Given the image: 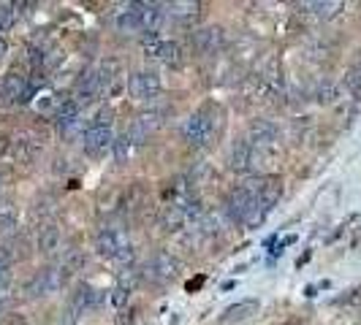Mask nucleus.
<instances>
[{
    "instance_id": "nucleus-27",
    "label": "nucleus",
    "mask_w": 361,
    "mask_h": 325,
    "mask_svg": "<svg viewBox=\"0 0 361 325\" xmlns=\"http://www.w3.org/2000/svg\"><path fill=\"white\" fill-rule=\"evenodd\" d=\"M155 60H161L164 65H179L182 63V49H179V44H177V41H164L161 49H158V55H155Z\"/></svg>"
},
{
    "instance_id": "nucleus-36",
    "label": "nucleus",
    "mask_w": 361,
    "mask_h": 325,
    "mask_svg": "<svg viewBox=\"0 0 361 325\" xmlns=\"http://www.w3.org/2000/svg\"><path fill=\"white\" fill-rule=\"evenodd\" d=\"M6 190V171H0V195Z\"/></svg>"
},
{
    "instance_id": "nucleus-33",
    "label": "nucleus",
    "mask_w": 361,
    "mask_h": 325,
    "mask_svg": "<svg viewBox=\"0 0 361 325\" xmlns=\"http://www.w3.org/2000/svg\"><path fill=\"white\" fill-rule=\"evenodd\" d=\"M318 100H321V103H331V100H337V87H334L331 82H324V84L318 87Z\"/></svg>"
},
{
    "instance_id": "nucleus-38",
    "label": "nucleus",
    "mask_w": 361,
    "mask_h": 325,
    "mask_svg": "<svg viewBox=\"0 0 361 325\" xmlns=\"http://www.w3.org/2000/svg\"><path fill=\"white\" fill-rule=\"evenodd\" d=\"M0 315H3V290H0Z\"/></svg>"
},
{
    "instance_id": "nucleus-32",
    "label": "nucleus",
    "mask_w": 361,
    "mask_h": 325,
    "mask_svg": "<svg viewBox=\"0 0 361 325\" xmlns=\"http://www.w3.org/2000/svg\"><path fill=\"white\" fill-rule=\"evenodd\" d=\"M8 282H11V260L6 252H0V290H6Z\"/></svg>"
},
{
    "instance_id": "nucleus-10",
    "label": "nucleus",
    "mask_w": 361,
    "mask_h": 325,
    "mask_svg": "<svg viewBox=\"0 0 361 325\" xmlns=\"http://www.w3.org/2000/svg\"><path fill=\"white\" fill-rule=\"evenodd\" d=\"M164 125V111L161 109H150V111H141L131 125V138L133 144H144L155 130Z\"/></svg>"
},
{
    "instance_id": "nucleus-9",
    "label": "nucleus",
    "mask_w": 361,
    "mask_h": 325,
    "mask_svg": "<svg viewBox=\"0 0 361 325\" xmlns=\"http://www.w3.org/2000/svg\"><path fill=\"white\" fill-rule=\"evenodd\" d=\"M11 149H14V158L17 162H22V165H28V162L35 160V155L44 149V138L33 133V130H22L14 141H11Z\"/></svg>"
},
{
    "instance_id": "nucleus-26",
    "label": "nucleus",
    "mask_w": 361,
    "mask_h": 325,
    "mask_svg": "<svg viewBox=\"0 0 361 325\" xmlns=\"http://www.w3.org/2000/svg\"><path fill=\"white\" fill-rule=\"evenodd\" d=\"M296 8H301V11H307V14H315V17H321V19H328V17H334L340 8H342V3H299Z\"/></svg>"
},
{
    "instance_id": "nucleus-21",
    "label": "nucleus",
    "mask_w": 361,
    "mask_h": 325,
    "mask_svg": "<svg viewBox=\"0 0 361 325\" xmlns=\"http://www.w3.org/2000/svg\"><path fill=\"white\" fill-rule=\"evenodd\" d=\"M231 168L245 174V171H253V147L247 141H239L234 149H231Z\"/></svg>"
},
{
    "instance_id": "nucleus-15",
    "label": "nucleus",
    "mask_w": 361,
    "mask_h": 325,
    "mask_svg": "<svg viewBox=\"0 0 361 325\" xmlns=\"http://www.w3.org/2000/svg\"><path fill=\"white\" fill-rule=\"evenodd\" d=\"M100 93H103V90H100L98 73H96V68H93V71L82 73V79L76 82V90H73V100H76L79 106H87V103H93V100H96Z\"/></svg>"
},
{
    "instance_id": "nucleus-37",
    "label": "nucleus",
    "mask_w": 361,
    "mask_h": 325,
    "mask_svg": "<svg viewBox=\"0 0 361 325\" xmlns=\"http://www.w3.org/2000/svg\"><path fill=\"white\" fill-rule=\"evenodd\" d=\"M3 55H6V41L0 38V57H3Z\"/></svg>"
},
{
    "instance_id": "nucleus-20",
    "label": "nucleus",
    "mask_w": 361,
    "mask_h": 325,
    "mask_svg": "<svg viewBox=\"0 0 361 325\" xmlns=\"http://www.w3.org/2000/svg\"><path fill=\"white\" fill-rule=\"evenodd\" d=\"M161 223H164V228L168 230V233H177V230H182V228L191 223V217H188V212L182 209L179 201H171L168 206H164Z\"/></svg>"
},
{
    "instance_id": "nucleus-34",
    "label": "nucleus",
    "mask_w": 361,
    "mask_h": 325,
    "mask_svg": "<svg viewBox=\"0 0 361 325\" xmlns=\"http://www.w3.org/2000/svg\"><path fill=\"white\" fill-rule=\"evenodd\" d=\"M8 147H11L8 136H3V133H0V155H6V149H8Z\"/></svg>"
},
{
    "instance_id": "nucleus-31",
    "label": "nucleus",
    "mask_w": 361,
    "mask_h": 325,
    "mask_svg": "<svg viewBox=\"0 0 361 325\" xmlns=\"http://www.w3.org/2000/svg\"><path fill=\"white\" fill-rule=\"evenodd\" d=\"M161 44H164V38H161L158 32H147V35L141 38V49H144V55H147V57H152V60H155V55H158Z\"/></svg>"
},
{
    "instance_id": "nucleus-1",
    "label": "nucleus",
    "mask_w": 361,
    "mask_h": 325,
    "mask_svg": "<svg viewBox=\"0 0 361 325\" xmlns=\"http://www.w3.org/2000/svg\"><path fill=\"white\" fill-rule=\"evenodd\" d=\"M212 136H215V122H212V117H209L206 109L191 114L185 120V125H182V138L188 141V147L201 149V147H206L212 141Z\"/></svg>"
},
{
    "instance_id": "nucleus-2",
    "label": "nucleus",
    "mask_w": 361,
    "mask_h": 325,
    "mask_svg": "<svg viewBox=\"0 0 361 325\" xmlns=\"http://www.w3.org/2000/svg\"><path fill=\"white\" fill-rule=\"evenodd\" d=\"M68 277L71 274H68L63 266H49L44 271H38L33 279L28 282V292L30 295H52V292H58L66 285Z\"/></svg>"
},
{
    "instance_id": "nucleus-4",
    "label": "nucleus",
    "mask_w": 361,
    "mask_h": 325,
    "mask_svg": "<svg viewBox=\"0 0 361 325\" xmlns=\"http://www.w3.org/2000/svg\"><path fill=\"white\" fill-rule=\"evenodd\" d=\"M177 274H179V260L174 258L171 252H155L147 263V268H144V277L150 282H158V285L171 282Z\"/></svg>"
},
{
    "instance_id": "nucleus-11",
    "label": "nucleus",
    "mask_w": 361,
    "mask_h": 325,
    "mask_svg": "<svg viewBox=\"0 0 361 325\" xmlns=\"http://www.w3.org/2000/svg\"><path fill=\"white\" fill-rule=\"evenodd\" d=\"M103 298H106V290H96V288H90V285H79L76 290L71 292V315L73 317H79V315H85L87 309H96L103 304Z\"/></svg>"
},
{
    "instance_id": "nucleus-17",
    "label": "nucleus",
    "mask_w": 361,
    "mask_h": 325,
    "mask_svg": "<svg viewBox=\"0 0 361 325\" xmlns=\"http://www.w3.org/2000/svg\"><path fill=\"white\" fill-rule=\"evenodd\" d=\"M250 147L261 149V147H274L277 141V128L269 122V120H256L250 128H247V138H245Z\"/></svg>"
},
{
    "instance_id": "nucleus-7",
    "label": "nucleus",
    "mask_w": 361,
    "mask_h": 325,
    "mask_svg": "<svg viewBox=\"0 0 361 325\" xmlns=\"http://www.w3.org/2000/svg\"><path fill=\"white\" fill-rule=\"evenodd\" d=\"M253 203H256L253 187H236V190L226 198V214H229L231 223H245V217L250 214Z\"/></svg>"
},
{
    "instance_id": "nucleus-12",
    "label": "nucleus",
    "mask_w": 361,
    "mask_h": 325,
    "mask_svg": "<svg viewBox=\"0 0 361 325\" xmlns=\"http://www.w3.org/2000/svg\"><path fill=\"white\" fill-rule=\"evenodd\" d=\"M226 46V30L223 28H201L193 32V49L198 55H218Z\"/></svg>"
},
{
    "instance_id": "nucleus-29",
    "label": "nucleus",
    "mask_w": 361,
    "mask_h": 325,
    "mask_svg": "<svg viewBox=\"0 0 361 325\" xmlns=\"http://www.w3.org/2000/svg\"><path fill=\"white\" fill-rule=\"evenodd\" d=\"M19 3H0V28L3 30H8V28H14V22H17V17H19Z\"/></svg>"
},
{
    "instance_id": "nucleus-8",
    "label": "nucleus",
    "mask_w": 361,
    "mask_h": 325,
    "mask_svg": "<svg viewBox=\"0 0 361 325\" xmlns=\"http://www.w3.org/2000/svg\"><path fill=\"white\" fill-rule=\"evenodd\" d=\"M128 93L139 100H150V98L161 95V76L152 71H139L128 79Z\"/></svg>"
},
{
    "instance_id": "nucleus-18",
    "label": "nucleus",
    "mask_w": 361,
    "mask_h": 325,
    "mask_svg": "<svg viewBox=\"0 0 361 325\" xmlns=\"http://www.w3.org/2000/svg\"><path fill=\"white\" fill-rule=\"evenodd\" d=\"M136 285H139V271L136 268H128V271H123L120 274V282H117V288L112 290V304L114 306H125L128 304V298H131V292L136 290Z\"/></svg>"
},
{
    "instance_id": "nucleus-25",
    "label": "nucleus",
    "mask_w": 361,
    "mask_h": 325,
    "mask_svg": "<svg viewBox=\"0 0 361 325\" xmlns=\"http://www.w3.org/2000/svg\"><path fill=\"white\" fill-rule=\"evenodd\" d=\"M58 128H60V136L66 141H73V138L85 136V120H82V114L68 117V120H58Z\"/></svg>"
},
{
    "instance_id": "nucleus-13",
    "label": "nucleus",
    "mask_w": 361,
    "mask_h": 325,
    "mask_svg": "<svg viewBox=\"0 0 361 325\" xmlns=\"http://www.w3.org/2000/svg\"><path fill=\"white\" fill-rule=\"evenodd\" d=\"M0 93L3 98L8 100V103H25V100H30V87H28V76H22V73H6L3 76V84H0Z\"/></svg>"
},
{
    "instance_id": "nucleus-5",
    "label": "nucleus",
    "mask_w": 361,
    "mask_h": 325,
    "mask_svg": "<svg viewBox=\"0 0 361 325\" xmlns=\"http://www.w3.org/2000/svg\"><path fill=\"white\" fill-rule=\"evenodd\" d=\"M85 149H87V155H93V158H98L103 155L112 144H114V133H112V122H96L93 120V125L85 130Z\"/></svg>"
},
{
    "instance_id": "nucleus-22",
    "label": "nucleus",
    "mask_w": 361,
    "mask_h": 325,
    "mask_svg": "<svg viewBox=\"0 0 361 325\" xmlns=\"http://www.w3.org/2000/svg\"><path fill=\"white\" fill-rule=\"evenodd\" d=\"M19 223V214H17V206L11 201H3L0 198V236H11L17 230Z\"/></svg>"
},
{
    "instance_id": "nucleus-14",
    "label": "nucleus",
    "mask_w": 361,
    "mask_h": 325,
    "mask_svg": "<svg viewBox=\"0 0 361 325\" xmlns=\"http://www.w3.org/2000/svg\"><path fill=\"white\" fill-rule=\"evenodd\" d=\"M114 28L123 35H136L144 32V17H141V3H131L125 6L117 17H114Z\"/></svg>"
},
{
    "instance_id": "nucleus-24",
    "label": "nucleus",
    "mask_w": 361,
    "mask_h": 325,
    "mask_svg": "<svg viewBox=\"0 0 361 325\" xmlns=\"http://www.w3.org/2000/svg\"><path fill=\"white\" fill-rule=\"evenodd\" d=\"M96 73H98V82H100V90H109L112 84H114V79H117V73H120V63L114 60V57H106L103 63L96 68Z\"/></svg>"
},
{
    "instance_id": "nucleus-39",
    "label": "nucleus",
    "mask_w": 361,
    "mask_h": 325,
    "mask_svg": "<svg viewBox=\"0 0 361 325\" xmlns=\"http://www.w3.org/2000/svg\"><path fill=\"white\" fill-rule=\"evenodd\" d=\"M0 30H3V28H0Z\"/></svg>"
},
{
    "instance_id": "nucleus-3",
    "label": "nucleus",
    "mask_w": 361,
    "mask_h": 325,
    "mask_svg": "<svg viewBox=\"0 0 361 325\" xmlns=\"http://www.w3.org/2000/svg\"><path fill=\"white\" fill-rule=\"evenodd\" d=\"M128 247H131L128 244V233L123 228L106 225L96 233V250H98V255H103V258L114 260L117 255H123Z\"/></svg>"
},
{
    "instance_id": "nucleus-35",
    "label": "nucleus",
    "mask_w": 361,
    "mask_h": 325,
    "mask_svg": "<svg viewBox=\"0 0 361 325\" xmlns=\"http://www.w3.org/2000/svg\"><path fill=\"white\" fill-rule=\"evenodd\" d=\"M3 325H25V323H22V317H8Z\"/></svg>"
},
{
    "instance_id": "nucleus-16",
    "label": "nucleus",
    "mask_w": 361,
    "mask_h": 325,
    "mask_svg": "<svg viewBox=\"0 0 361 325\" xmlns=\"http://www.w3.org/2000/svg\"><path fill=\"white\" fill-rule=\"evenodd\" d=\"M258 301L256 298H245V301H236V304H231L229 309L220 315V325H234V323H245V320H250L253 315H258Z\"/></svg>"
},
{
    "instance_id": "nucleus-30",
    "label": "nucleus",
    "mask_w": 361,
    "mask_h": 325,
    "mask_svg": "<svg viewBox=\"0 0 361 325\" xmlns=\"http://www.w3.org/2000/svg\"><path fill=\"white\" fill-rule=\"evenodd\" d=\"M345 87H348V93H351L353 98H361V60L348 71V76H345Z\"/></svg>"
},
{
    "instance_id": "nucleus-6",
    "label": "nucleus",
    "mask_w": 361,
    "mask_h": 325,
    "mask_svg": "<svg viewBox=\"0 0 361 325\" xmlns=\"http://www.w3.org/2000/svg\"><path fill=\"white\" fill-rule=\"evenodd\" d=\"M253 193H256V206L263 214H269L283 195V182L277 176H263L258 182H253Z\"/></svg>"
},
{
    "instance_id": "nucleus-28",
    "label": "nucleus",
    "mask_w": 361,
    "mask_h": 325,
    "mask_svg": "<svg viewBox=\"0 0 361 325\" xmlns=\"http://www.w3.org/2000/svg\"><path fill=\"white\" fill-rule=\"evenodd\" d=\"M133 138L131 133H125V136H117L114 138V144H112V149H114V160L117 162H128V158L133 155Z\"/></svg>"
},
{
    "instance_id": "nucleus-23",
    "label": "nucleus",
    "mask_w": 361,
    "mask_h": 325,
    "mask_svg": "<svg viewBox=\"0 0 361 325\" xmlns=\"http://www.w3.org/2000/svg\"><path fill=\"white\" fill-rule=\"evenodd\" d=\"M164 8H166V14H171V17L188 19V17H196L201 3H196V0H174V3H166Z\"/></svg>"
},
{
    "instance_id": "nucleus-19",
    "label": "nucleus",
    "mask_w": 361,
    "mask_h": 325,
    "mask_svg": "<svg viewBox=\"0 0 361 325\" xmlns=\"http://www.w3.org/2000/svg\"><path fill=\"white\" fill-rule=\"evenodd\" d=\"M60 247H63V233H60V228L52 225V223L41 228V233H38V252L46 255V258H52L55 252H60Z\"/></svg>"
}]
</instances>
